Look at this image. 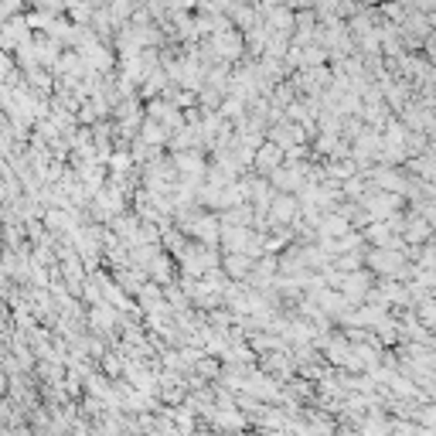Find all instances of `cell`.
Wrapping results in <instances>:
<instances>
[{
    "label": "cell",
    "instance_id": "obj_1",
    "mask_svg": "<svg viewBox=\"0 0 436 436\" xmlns=\"http://www.w3.org/2000/svg\"><path fill=\"white\" fill-rule=\"evenodd\" d=\"M273 21H276V24H280V31H286V28H290V21H293V17H290V10H283V7H276V10H273Z\"/></svg>",
    "mask_w": 436,
    "mask_h": 436
},
{
    "label": "cell",
    "instance_id": "obj_2",
    "mask_svg": "<svg viewBox=\"0 0 436 436\" xmlns=\"http://www.w3.org/2000/svg\"><path fill=\"white\" fill-rule=\"evenodd\" d=\"M297 7H310V3H317V0H293Z\"/></svg>",
    "mask_w": 436,
    "mask_h": 436
}]
</instances>
